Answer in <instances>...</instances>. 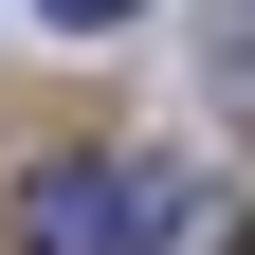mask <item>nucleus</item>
I'll list each match as a JSON object with an SVG mask.
<instances>
[{
    "label": "nucleus",
    "mask_w": 255,
    "mask_h": 255,
    "mask_svg": "<svg viewBox=\"0 0 255 255\" xmlns=\"http://www.w3.org/2000/svg\"><path fill=\"white\" fill-rule=\"evenodd\" d=\"M182 237H219L201 164H37L18 182V255H182Z\"/></svg>",
    "instance_id": "nucleus-1"
},
{
    "label": "nucleus",
    "mask_w": 255,
    "mask_h": 255,
    "mask_svg": "<svg viewBox=\"0 0 255 255\" xmlns=\"http://www.w3.org/2000/svg\"><path fill=\"white\" fill-rule=\"evenodd\" d=\"M55 37H128V18H146V0H37Z\"/></svg>",
    "instance_id": "nucleus-2"
},
{
    "label": "nucleus",
    "mask_w": 255,
    "mask_h": 255,
    "mask_svg": "<svg viewBox=\"0 0 255 255\" xmlns=\"http://www.w3.org/2000/svg\"><path fill=\"white\" fill-rule=\"evenodd\" d=\"M201 255H255V219H219V237H201Z\"/></svg>",
    "instance_id": "nucleus-3"
}]
</instances>
